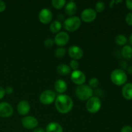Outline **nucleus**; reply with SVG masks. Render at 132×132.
Masks as SVG:
<instances>
[{
	"label": "nucleus",
	"instance_id": "1",
	"mask_svg": "<svg viewBox=\"0 0 132 132\" xmlns=\"http://www.w3.org/2000/svg\"><path fill=\"white\" fill-rule=\"evenodd\" d=\"M55 106L59 113L65 114L72 110L73 106V101L69 95L61 94L55 99Z\"/></svg>",
	"mask_w": 132,
	"mask_h": 132
},
{
	"label": "nucleus",
	"instance_id": "2",
	"mask_svg": "<svg viewBox=\"0 0 132 132\" xmlns=\"http://www.w3.org/2000/svg\"><path fill=\"white\" fill-rule=\"evenodd\" d=\"M93 90L91 87L86 85H79L76 90V95L79 99L82 101L88 100L92 97Z\"/></svg>",
	"mask_w": 132,
	"mask_h": 132
},
{
	"label": "nucleus",
	"instance_id": "3",
	"mask_svg": "<svg viewBox=\"0 0 132 132\" xmlns=\"http://www.w3.org/2000/svg\"><path fill=\"white\" fill-rule=\"evenodd\" d=\"M112 82L117 86L125 85L127 81V75L122 70L116 69L110 75Z\"/></svg>",
	"mask_w": 132,
	"mask_h": 132
},
{
	"label": "nucleus",
	"instance_id": "4",
	"mask_svg": "<svg viewBox=\"0 0 132 132\" xmlns=\"http://www.w3.org/2000/svg\"><path fill=\"white\" fill-rule=\"evenodd\" d=\"M81 24V20L77 16H71L64 20L63 28L68 32H74L77 30Z\"/></svg>",
	"mask_w": 132,
	"mask_h": 132
},
{
	"label": "nucleus",
	"instance_id": "5",
	"mask_svg": "<svg viewBox=\"0 0 132 132\" xmlns=\"http://www.w3.org/2000/svg\"><path fill=\"white\" fill-rule=\"evenodd\" d=\"M86 107L87 110L91 113H95L99 112L101 107V99L97 97H92L87 100Z\"/></svg>",
	"mask_w": 132,
	"mask_h": 132
},
{
	"label": "nucleus",
	"instance_id": "6",
	"mask_svg": "<svg viewBox=\"0 0 132 132\" xmlns=\"http://www.w3.org/2000/svg\"><path fill=\"white\" fill-rule=\"evenodd\" d=\"M55 100V94L51 90H46L43 92L39 96V101L43 104L48 105L54 103Z\"/></svg>",
	"mask_w": 132,
	"mask_h": 132
},
{
	"label": "nucleus",
	"instance_id": "7",
	"mask_svg": "<svg viewBox=\"0 0 132 132\" xmlns=\"http://www.w3.org/2000/svg\"><path fill=\"white\" fill-rule=\"evenodd\" d=\"M21 123L24 128L31 130L37 127L38 125V121L33 116H26L21 119Z\"/></svg>",
	"mask_w": 132,
	"mask_h": 132
},
{
	"label": "nucleus",
	"instance_id": "8",
	"mask_svg": "<svg viewBox=\"0 0 132 132\" xmlns=\"http://www.w3.org/2000/svg\"><path fill=\"white\" fill-rule=\"evenodd\" d=\"M81 19L85 23H90L94 21L97 17V12L92 9H86L82 12L81 14Z\"/></svg>",
	"mask_w": 132,
	"mask_h": 132
},
{
	"label": "nucleus",
	"instance_id": "9",
	"mask_svg": "<svg viewBox=\"0 0 132 132\" xmlns=\"http://www.w3.org/2000/svg\"><path fill=\"white\" fill-rule=\"evenodd\" d=\"M71 80L74 84L77 85H82L86 81V76L81 70H73L71 73Z\"/></svg>",
	"mask_w": 132,
	"mask_h": 132
},
{
	"label": "nucleus",
	"instance_id": "10",
	"mask_svg": "<svg viewBox=\"0 0 132 132\" xmlns=\"http://www.w3.org/2000/svg\"><path fill=\"white\" fill-rule=\"evenodd\" d=\"M13 114L12 106L7 102L0 103V117L6 118Z\"/></svg>",
	"mask_w": 132,
	"mask_h": 132
},
{
	"label": "nucleus",
	"instance_id": "11",
	"mask_svg": "<svg viewBox=\"0 0 132 132\" xmlns=\"http://www.w3.org/2000/svg\"><path fill=\"white\" fill-rule=\"evenodd\" d=\"M39 20L43 24L50 23L52 19V12L48 9H43L39 13Z\"/></svg>",
	"mask_w": 132,
	"mask_h": 132
},
{
	"label": "nucleus",
	"instance_id": "12",
	"mask_svg": "<svg viewBox=\"0 0 132 132\" xmlns=\"http://www.w3.org/2000/svg\"><path fill=\"white\" fill-rule=\"evenodd\" d=\"M70 39L69 35L65 32H60L55 36L54 39V43L57 45L60 46H63L67 45Z\"/></svg>",
	"mask_w": 132,
	"mask_h": 132
},
{
	"label": "nucleus",
	"instance_id": "13",
	"mask_svg": "<svg viewBox=\"0 0 132 132\" xmlns=\"http://www.w3.org/2000/svg\"><path fill=\"white\" fill-rule=\"evenodd\" d=\"M68 54L71 58L74 60H77L82 57L83 51L79 46L73 45L68 48Z\"/></svg>",
	"mask_w": 132,
	"mask_h": 132
},
{
	"label": "nucleus",
	"instance_id": "14",
	"mask_svg": "<svg viewBox=\"0 0 132 132\" xmlns=\"http://www.w3.org/2000/svg\"><path fill=\"white\" fill-rule=\"evenodd\" d=\"M17 110L19 114L24 116L29 113L30 110V105L27 101H21L18 103Z\"/></svg>",
	"mask_w": 132,
	"mask_h": 132
},
{
	"label": "nucleus",
	"instance_id": "15",
	"mask_svg": "<svg viewBox=\"0 0 132 132\" xmlns=\"http://www.w3.org/2000/svg\"><path fill=\"white\" fill-rule=\"evenodd\" d=\"M77 12V5L73 1H70L66 4L64 7V12L69 16L73 15Z\"/></svg>",
	"mask_w": 132,
	"mask_h": 132
},
{
	"label": "nucleus",
	"instance_id": "16",
	"mask_svg": "<svg viewBox=\"0 0 132 132\" xmlns=\"http://www.w3.org/2000/svg\"><path fill=\"white\" fill-rule=\"evenodd\" d=\"M54 88L58 93L63 94L67 90V84L64 80L58 79L54 84Z\"/></svg>",
	"mask_w": 132,
	"mask_h": 132
},
{
	"label": "nucleus",
	"instance_id": "17",
	"mask_svg": "<svg viewBox=\"0 0 132 132\" xmlns=\"http://www.w3.org/2000/svg\"><path fill=\"white\" fill-rule=\"evenodd\" d=\"M122 94L124 98L127 100L132 99V84L126 83L122 89Z\"/></svg>",
	"mask_w": 132,
	"mask_h": 132
},
{
	"label": "nucleus",
	"instance_id": "18",
	"mask_svg": "<svg viewBox=\"0 0 132 132\" xmlns=\"http://www.w3.org/2000/svg\"><path fill=\"white\" fill-rule=\"evenodd\" d=\"M46 132H63V127L55 122H50L46 127Z\"/></svg>",
	"mask_w": 132,
	"mask_h": 132
},
{
	"label": "nucleus",
	"instance_id": "19",
	"mask_svg": "<svg viewBox=\"0 0 132 132\" xmlns=\"http://www.w3.org/2000/svg\"><path fill=\"white\" fill-rule=\"evenodd\" d=\"M57 72L61 76H67L71 72V68L68 65L65 64H61L57 67Z\"/></svg>",
	"mask_w": 132,
	"mask_h": 132
},
{
	"label": "nucleus",
	"instance_id": "20",
	"mask_svg": "<svg viewBox=\"0 0 132 132\" xmlns=\"http://www.w3.org/2000/svg\"><path fill=\"white\" fill-rule=\"evenodd\" d=\"M62 28V23L59 21H54L50 24V30L54 34H58L60 32L61 29Z\"/></svg>",
	"mask_w": 132,
	"mask_h": 132
},
{
	"label": "nucleus",
	"instance_id": "21",
	"mask_svg": "<svg viewBox=\"0 0 132 132\" xmlns=\"http://www.w3.org/2000/svg\"><path fill=\"white\" fill-rule=\"evenodd\" d=\"M121 54L125 59H131L132 57V47L129 45L125 46L121 50Z\"/></svg>",
	"mask_w": 132,
	"mask_h": 132
},
{
	"label": "nucleus",
	"instance_id": "22",
	"mask_svg": "<svg viewBox=\"0 0 132 132\" xmlns=\"http://www.w3.org/2000/svg\"><path fill=\"white\" fill-rule=\"evenodd\" d=\"M115 41H116V44H117L118 45L122 46L127 43V39H126V36L124 35L119 34L116 36L115 38Z\"/></svg>",
	"mask_w": 132,
	"mask_h": 132
},
{
	"label": "nucleus",
	"instance_id": "23",
	"mask_svg": "<svg viewBox=\"0 0 132 132\" xmlns=\"http://www.w3.org/2000/svg\"><path fill=\"white\" fill-rule=\"evenodd\" d=\"M65 0H52V6L57 9H60L63 8L65 5Z\"/></svg>",
	"mask_w": 132,
	"mask_h": 132
},
{
	"label": "nucleus",
	"instance_id": "24",
	"mask_svg": "<svg viewBox=\"0 0 132 132\" xmlns=\"http://www.w3.org/2000/svg\"><path fill=\"white\" fill-rule=\"evenodd\" d=\"M67 50L64 48L59 47L56 49L55 51V55L58 58H62L65 55Z\"/></svg>",
	"mask_w": 132,
	"mask_h": 132
},
{
	"label": "nucleus",
	"instance_id": "25",
	"mask_svg": "<svg viewBox=\"0 0 132 132\" xmlns=\"http://www.w3.org/2000/svg\"><path fill=\"white\" fill-rule=\"evenodd\" d=\"M105 9V4L103 1H98L95 4V12H102Z\"/></svg>",
	"mask_w": 132,
	"mask_h": 132
},
{
	"label": "nucleus",
	"instance_id": "26",
	"mask_svg": "<svg viewBox=\"0 0 132 132\" xmlns=\"http://www.w3.org/2000/svg\"><path fill=\"white\" fill-rule=\"evenodd\" d=\"M99 84V81L98 79L96 77H93L89 81L88 86L91 88H97Z\"/></svg>",
	"mask_w": 132,
	"mask_h": 132
},
{
	"label": "nucleus",
	"instance_id": "27",
	"mask_svg": "<svg viewBox=\"0 0 132 132\" xmlns=\"http://www.w3.org/2000/svg\"><path fill=\"white\" fill-rule=\"evenodd\" d=\"M69 67H70V68L73 69V70H77L78 69L79 67V63L77 61V60L73 59V60L71 61L70 63Z\"/></svg>",
	"mask_w": 132,
	"mask_h": 132
},
{
	"label": "nucleus",
	"instance_id": "28",
	"mask_svg": "<svg viewBox=\"0 0 132 132\" xmlns=\"http://www.w3.org/2000/svg\"><path fill=\"white\" fill-rule=\"evenodd\" d=\"M54 44V40H53L52 39H50V38L46 39L45 41V42H44V45H45V46L48 48L52 47Z\"/></svg>",
	"mask_w": 132,
	"mask_h": 132
},
{
	"label": "nucleus",
	"instance_id": "29",
	"mask_svg": "<svg viewBox=\"0 0 132 132\" xmlns=\"http://www.w3.org/2000/svg\"><path fill=\"white\" fill-rule=\"evenodd\" d=\"M125 21L128 25L132 26V12H130L126 15Z\"/></svg>",
	"mask_w": 132,
	"mask_h": 132
},
{
	"label": "nucleus",
	"instance_id": "30",
	"mask_svg": "<svg viewBox=\"0 0 132 132\" xmlns=\"http://www.w3.org/2000/svg\"><path fill=\"white\" fill-rule=\"evenodd\" d=\"M121 132H132V127L130 126H125L122 128Z\"/></svg>",
	"mask_w": 132,
	"mask_h": 132
},
{
	"label": "nucleus",
	"instance_id": "31",
	"mask_svg": "<svg viewBox=\"0 0 132 132\" xmlns=\"http://www.w3.org/2000/svg\"><path fill=\"white\" fill-rule=\"evenodd\" d=\"M6 9V3L0 0V13L3 12Z\"/></svg>",
	"mask_w": 132,
	"mask_h": 132
},
{
	"label": "nucleus",
	"instance_id": "32",
	"mask_svg": "<svg viewBox=\"0 0 132 132\" xmlns=\"http://www.w3.org/2000/svg\"><path fill=\"white\" fill-rule=\"evenodd\" d=\"M5 94H12L13 91H14V90H13L12 87H11V86H6V88L5 89Z\"/></svg>",
	"mask_w": 132,
	"mask_h": 132
},
{
	"label": "nucleus",
	"instance_id": "33",
	"mask_svg": "<svg viewBox=\"0 0 132 132\" xmlns=\"http://www.w3.org/2000/svg\"><path fill=\"white\" fill-rule=\"evenodd\" d=\"M126 5L129 10H132V0H127L126 1Z\"/></svg>",
	"mask_w": 132,
	"mask_h": 132
},
{
	"label": "nucleus",
	"instance_id": "34",
	"mask_svg": "<svg viewBox=\"0 0 132 132\" xmlns=\"http://www.w3.org/2000/svg\"><path fill=\"white\" fill-rule=\"evenodd\" d=\"M5 95V89L3 87L0 86V100L2 99L4 97V96Z\"/></svg>",
	"mask_w": 132,
	"mask_h": 132
},
{
	"label": "nucleus",
	"instance_id": "35",
	"mask_svg": "<svg viewBox=\"0 0 132 132\" xmlns=\"http://www.w3.org/2000/svg\"><path fill=\"white\" fill-rule=\"evenodd\" d=\"M32 132H45V130L42 127H39L34 128V130H33Z\"/></svg>",
	"mask_w": 132,
	"mask_h": 132
},
{
	"label": "nucleus",
	"instance_id": "36",
	"mask_svg": "<svg viewBox=\"0 0 132 132\" xmlns=\"http://www.w3.org/2000/svg\"><path fill=\"white\" fill-rule=\"evenodd\" d=\"M128 72H130V73H132V67H130V68H128Z\"/></svg>",
	"mask_w": 132,
	"mask_h": 132
},
{
	"label": "nucleus",
	"instance_id": "37",
	"mask_svg": "<svg viewBox=\"0 0 132 132\" xmlns=\"http://www.w3.org/2000/svg\"><path fill=\"white\" fill-rule=\"evenodd\" d=\"M130 42L132 45V34H131V36H130Z\"/></svg>",
	"mask_w": 132,
	"mask_h": 132
}]
</instances>
